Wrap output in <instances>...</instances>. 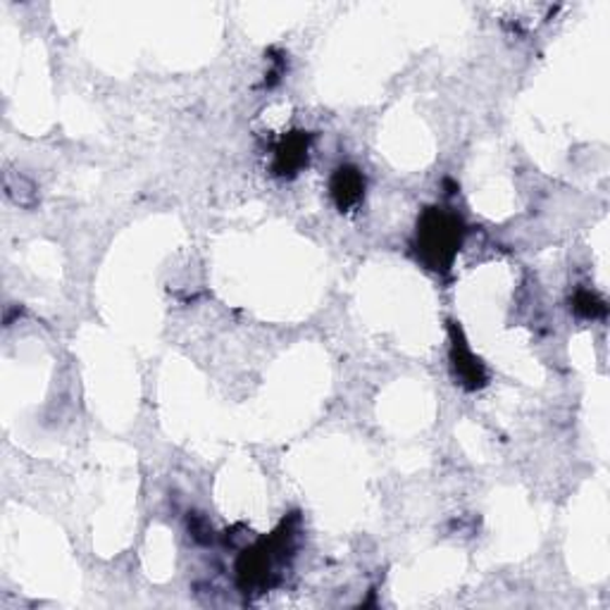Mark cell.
Returning a JSON list of instances; mask_svg holds the SVG:
<instances>
[{
    "label": "cell",
    "mask_w": 610,
    "mask_h": 610,
    "mask_svg": "<svg viewBox=\"0 0 610 610\" xmlns=\"http://www.w3.org/2000/svg\"><path fill=\"white\" fill-rule=\"evenodd\" d=\"M368 179L356 165H339L330 179V196L339 213H350L366 201Z\"/></svg>",
    "instance_id": "obj_5"
},
{
    "label": "cell",
    "mask_w": 610,
    "mask_h": 610,
    "mask_svg": "<svg viewBox=\"0 0 610 610\" xmlns=\"http://www.w3.org/2000/svg\"><path fill=\"white\" fill-rule=\"evenodd\" d=\"M301 517L291 513L267 537H261L237 558V587L246 596H261L275 589L284 570L291 563Z\"/></svg>",
    "instance_id": "obj_1"
},
{
    "label": "cell",
    "mask_w": 610,
    "mask_h": 610,
    "mask_svg": "<svg viewBox=\"0 0 610 610\" xmlns=\"http://www.w3.org/2000/svg\"><path fill=\"white\" fill-rule=\"evenodd\" d=\"M270 64H272V70L267 72V76H265V84L267 86H275L282 76H284V72H287V60H284V56H279V58H270Z\"/></svg>",
    "instance_id": "obj_8"
},
{
    "label": "cell",
    "mask_w": 610,
    "mask_h": 610,
    "mask_svg": "<svg viewBox=\"0 0 610 610\" xmlns=\"http://www.w3.org/2000/svg\"><path fill=\"white\" fill-rule=\"evenodd\" d=\"M465 234L467 225L458 213L441 205H430L418 217L412 253L427 270L436 272V275H448L463 249Z\"/></svg>",
    "instance_id": "obj_2"
},
{
    "label": "cell",
    "mask_w": 610,
    "mask_h": 610,
    "mask_svg": "<svg viewBox=\"0 0 610 610\" xmlns=\"http://www.w3.org/2000/svg\"><path fill=\"white\" fill-rule=\"evenodd\" d=\"M187 527H189V535H191V539H193V541H199V543H211V541L215 539L211 523H207L201 513H189Z\"/></svg>",
    "instance_id": "obj_7"
},
{
    "label": "cell",
    "mask_w": 610,
    "mask_h": 610,
    "mask_svg": "<svg viewBox=\"0 0 610 610\" xmlns=\"http://www.w3.org/2000/svg\"><path fill=\"white\" fill-rule=\"evenodd\" d=\"M310 146H313V134L301 132V129L284 134L272 151V175L279 179L301 175L310 163Z\"/></svg>",
    "instance_id": "obj_4"
},
{
    "label": "cell",
    "mask_w": 610,
    "mask_h": 610,
    "mask_svg": "<svg viewBox=\"0 0 610 610\" xmlns=\"http://www.w3.org/2000/svg\"><path fill=\"white\" fill-rule=\"evenodd\" d=\"M570 308H573L575 315L584 320H601L608 313V306L603 298L589 289H577L573 298H570Z\"/></svg>",
    "instance_id": "obj_6"
},
{
    "label": "cell",
    "mask_w": 610,
    "mask_h": 610,
    "mask_svg": "<svg viewBox=\"0 0 610 610\" xmlns=\"http://www.w3.org/2000/svg\"><path fill=\"white\" fill-rule=\"evenodd\" d=\"M448 360L456 384H461L465 392H479V388L487 386L489 372L485 362L473 354L458 322H448Z\"/></svg>",
    "instance_id": "obj_3"
}]
</instances>
